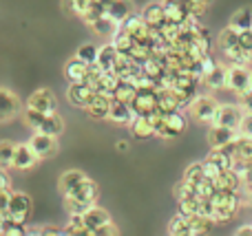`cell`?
Returning <instances> with one entry per match:
<instances>
[{
	"label": "cell",
	"mask_w": 252,
	"mask_h": 236,
	"mask_svg": "<svg viewBox=\"0 0 252 236\" xmlns=\"http://www.w3.org/2000/svg\"><path fill=\"white\" fill-rule=\"evenodd\" d=\"M35 234H42V236H58V234H64V230H58V228H44V230H38Z\"/></svg>",
	"instance_id": "cell-48"
},
{
	"label": "cell",
	"mask_w": 252,
	"mask_h": 236,
	"mask_svg": "<svg viewBox=\"0 0 252 236\" xmlns=\"http://www.w3.org/2000/svg\"><path fill=\"white\" fill-rule=\"evenodd\" d=\"M241 185H244V179H241V177L237 175L232 168L223 170L221 175L217 177V188L219 190H239Z\"/></svg>",
	"instance_id": "cell-29"
},
{
	"label": "cell",
	"mask_w": 252,
	"mask_h": 236,
	"mask_svg": "<svg viewBox=\"0 0 252 236\" xmlns=\"http://www.w3.org/2000/svg\"><path fill=\"white\" fill-rule=\"evenodd\" d=\"M206 179V170H204V161L201 163H190V166L186 168V172H184V181H188L190 185H199L201 181Z\"/></svg>",
	"instance_id": "cell-34"
},
{
	"label": "cell",
	"mask_w": 252,
	"mask_h": 236,
	"mask_svg": "<svg viewBox=\"0 0 252 236\" xmlns=\"http://www.w3.org/2000/svg\"><path fill=\"white\" fill-rule=\"evenodd\" d=\"M115 234H118V228H115L113 221H111V223H106V225H102V228L91 230V236H115Z\"/></svg>",
	"instance_id": "cell-42"
},
{
	"label": "cell",
	"mask_w": 252,
	"mask_h": 236,
	"mask_svg": "<svg viewBox=\"0 0 252 236\" xmlns=\"http://www.w3.org/2000/svg\"><path fill=\"white\" fill-rule=\"evenodd\" d=\"M228 69H230V66L217 64L213 73H208L204 78V82L208 84L210 88H215V91H219V88H228Z\"/></svg>",
	"instance_id": "cell-25"
},
{
	"label": "cell",
	"mask_w": 252,
	"mask_h": 236,
	"mask_svg": "<svg viewBox=\"0 0 252 236\" xmlns=\"http://www.w3.org/2000/svg\"><path fill=\"white\" fill-rule=\"evenodd\" d=\"M118 55H120V51H118V47L113 44V40H111V42H106V44H102V47H100V55H97V66H100V69H104V71H113V73H115Z\"/></svg>",
	"instance_id": "cell-22"
},
{
	"label": "cell",
	"mask_w": 252,
	"mask_h": 236,
	"mask_svg": "<svg viewBox=\"0 0 252 236\" xmlns=\"http://www.w3.org/2000/svg\"><path fill=\"white\" fill-rule=\"evenodd\" d=\"M111 104H113V97H111V95H104V93H95V97L91 100V104L87 106L89 117H93V119H109Z\"/></svg>",
	"instance_id": "cell-17"
},
{
	"label": "cell",
	"mask_w": 252,
	"mask_h": 236,
	"mask_svg": "<svg viewBox=\"0 0 252 236\" xmlns=\"http://www.w3.org/2000/svg\"><path fill=\"white\" fill-rule=\"evenodd\" d=\"M100 2H104V4H106V9H109V4L113 2V0H100Z\"/></svg>",
	"instance_id": "cell-53"
},
{
	"label": "cell",
	"mask_w": 252,
	"mask_h": 236,
	"mask_svg": "<svg viewBox=\"0 0 252 236\" xmlns=\"http://www.w3.org/2000/svg\"><path fill=\"white\" fill-rule=\"evenodd\" d=\"M0 234L2 236H22L27 234L25 223H18L16 219H11L9 214L0 212Z\"/></svg>",
	"instance_id": "cell-27"
},
{
	"label": "cell",
	"mask_w": 252,
	"mask_h": 236,
	"mask_svg": "<svg viewBox=\"0 0 252 236\" xmlns=\"http://www.w3.org/2000/svg\"><path fill=\"white\" fill-rule=\"evenodd\" d=\"M0 97H2V102H0V108H2V113H0V122L9 124L13 117H18V113H20V108H22L20 97H18L16 93L9 91L7 86L0 88Z\"/></svg>",
	"instance_id": "cell-12"
},
{
	"label": "cell",
	"mask_w": 252,
	"mask_h": 236,
	"mask_svg": "<svg viewBox=\"0 0 252 236\" xmlns=\"http://www.w3.org/2000/svg\"><path fill=\"white\" fill-rule=\"evenodd\" d=\"M29 146L35 150L40 159H47V157H53L58 153V137L53 135H47V132H40L35 131L33 135L29 137Z\"/></svg>",
	"instance_id": "cell-8"
},
{
	"label": "cell",
	"mask_w": 252,
	"mask_h": 236,
	"mask_svg": "<svg viewBox=\"0 0 252 236\" xmlns=\"http://www.w3.org/2000/svg\"><path fill=\"white\" fill-rule=\"evenodd\" d=\"M106 13L122 25L126 18L135 13V4L130 2V0H113V2L109 4V9H106Z\"/></svg>",
	"instance_id": "cell-24"
},
{
	"label": "cell",
	"mask_w": 252,
	"mask_h": 236,
	"mask_svg": "<svg viewBox=\"0 0 252 236\" xmlns=\"http://www.w3.org/2000/svg\"><path fill=\"white\" fill-rule=\"evenodd\" d=\"M97 194H100L97 184L95 181H91V179H87L82 185H78L73 192L64 197L66 199V208H69V212H73V214H84L91 206H95Z\"/></svg>",
	"instance_id": "cell-1"
},
{
	"label": "cell",
	"mask_w": 252,
	"mask_h": 236,
	"mask_svg": "<svg viewBox=\"0 0 252 236\" xmlns=\"http://www.w3.org/2000/svg\"><path fill=\"white\" fill-rule=\"evenodd\" d=\"M199 2H206V4H208V2H210V0H199Z\"/></svg>",
	"instance_id": "cell-54"
},
{
	"label": "cell",
	"mask_w": 252,
	"mask_h": 236,
	"mask_svg": "<svg viewBox=\"0 0 252 236\" xmlns=\"http://www.w3.org/2000/svg\"><path fill=\"white\" fill-rule=\"evenodd\" d=\"M93 97H95V88L87 82L71 84V86L66 88V100H69L73 106H78V108H87V106L91 104Z\"/></svg>",
	"instance_id": "cell-11"
},
{
	"label": "cell",
	"mask_w": 252,
	"mask_h": 236,
	"mask_svg": "<svg viewBox=\"0 0 252 236\" xmlns=\"http://www.w3.org/2000/svg\"><path fill=\"white\" fill-rule=\"evenodd\" d=\"M215 66H217V62L213 60V55H210V53H206V55L201 57V69H204V78H206L208 73H213Z\"/></svg>",
	"instance_id": "cell-45"
},
{
	"label": "cell",
	"mask_w": 252,
	"mask_h": 236,
	"mask_svg": "<svg viewBox=\"0 0 252 236\" xmlns=\"http://www.w3.org/2000/svg\"><path fill=\"white\" fill-rule=\"evenodd\" d=\"M111 40H113V44L118 47L120 53H130L133 51V47L137 44V40L133 38V33H128V31H124V29H120Z\"/></svg>",
	"instance_id": "cell-33"
},
{
	"label": "cell",
	"mask_w": 252,
	"mask_h": 236,
	"mask_svg": "<svg viewBox=\"0 0 252 236\" xmlns=\"http://www.w3.org/2000/svg\"><path fill=\"white\" fill-rule=\"evenodd\" d=\"M244 184H246V185H250V188H252V163H250L248 172H246V177H244Z\"/></svg>",
	"instance_id": "cell-51"
},
{
	"label": "cell",
	"mask_w": 252,
	"mask_h": 236,
	"mask_svg": "<svg viewBox=\"0 0 252 236\" xmlns=\"http://www.w3.org/2000/svg\"><path fill=\"white\" fill-rule=\"evenodd\" d=\"M239 132H241V135H246V137H252V115L250 113H246L244 122H241Z\"/></svg>",
	"instance_id": "cell-46"
},
{
	"label": "cell",
	"mask_w": 252,
	"mask_h": 236,
	"mask_svg": "<svg viewBox=\"0 0 252 236\" xmlns=\"http://www.w3.org/2000/svg\"><path fill=\"white\" fill-rule=\"evenodd\" d=\"M237 137H239V131H232V128L219 126V124H210V131H208V144H210V148H221V146L235 141Z\"/></svg>",
	"instance_id": "cell-14"
},
{
	"label": "cell",
	"mask_w": 252,
	"mask_h": 236,
	"mask_svg": "<svg viewBox=\"0 0 252 236\" xmlns=\"http://www.w3.org/2000/svg\"><path fill=\"white\" fill-rule=\"evenodd\" d=\"M33 132H35V131H33ZM40 132H47V135L60 137L62 132H64V119H62L58 113H47V117H44L42 126H40Z\"/></svg>",
	"instance_id": "cell-26"
},
{
	"label": "cell",
	"mask_w": 252,
	"mask_h": 236,
	"mask_svg": "<svg viewBox=\"0 0 252 236\" xmlns=\"http://www.w3.org/2000/svg\"><path fill=\"white\" fill-rule=\"evenodd\" d=\"M188 219H190V236H199V234L210 232V228L217 223L215 219L204 216V214H192V216H188Z\"/></svg>",
	"instance_id": "cell-32"
},
{
	"label": "cell",
	"mask_w": 252,
	"mask_h": 236,
	"mask_svg": "<svg viewBox=\"0 0 252 236\" xmlns=\"http://www.w3.org/2000/svg\"><path fill=\"white\" fill-rule=\"evenodd\" d=\"M204 170H206V177H208V179H217V177L223 172L221 168L215 166V163L210 161V159H206V161H204Z\"/></svg>",
	"instance_id": "cell-44"
},
{
	"label": "cell",
	"mask_w": 252,
	"mask_h": 236,
	"mask_svg": "<svg viewBox=\"0 0 252 236\" xmlns=\"http://www.w3.org/2000/svg\"><path fill=\"white\" fill-rule=\"evenodd\" d=\"M87 179L89 177L84 175L82 170H66L64 175L60 177V181H58V188H60V192L66 197V194H71L78 185H82Z\"/></svg>",
	"instance_id": "cell-20"
},
{
	"label": "cell",
	"mask_w": 252,
	"mask_h": 236,
	"mask_svg": "<svg viewBox=\"0 0 252 236\" xmlns=\"http://www.w3.org/2000/svg\"><path fill=\"white\" fill-rule=\"evenodd\" d=\"M82 216H84V223H87V236H91V230L111 223V214L104 208H97V206H91Z\"/></svg>",
	"instance_id": "cell-18"
},
{
	"label": "cell",
	"mask_w": 252,
	"mask_h": 236,
	"mask_svg": "<svg viewBox=\"0 0 252 236\" xmlns=\"http://www.w3.org/2000/svg\"><path fill=\"white\" fill-rule=\"evenodd\" d=\"M118 150H124V153H126V150H128V144H126V141H120V144H118Z\"/></svg>",
	"instance_id": "cell-52"
},
{
	"label": "cell",
	"mask_w": 252,
	"mask_h": 236,
	"mask_svg": "<svg viewBox=\"0 0 252 236\" xmlns=\"http://www.w3.org/2000/svg\"><path fill=\"white\" fill-rule=\"evenodd\" d=\"M104 13H106V4L100 2V0H93L91 7H89V11L84 13V22H87V25H91V22H95L97 18H102Z\"/></svg>",
	"instance_id": "cell-41"
},
{
	"label": "cell",
	"mask_w": 252,
	"mask_h": 236,
	"mask_svg": "<svg viewBox=\"0 0 252 236\" xmlns=\"http://www.w3.org/2000/svg\"><path fill=\"white\" fill-rule=\"evenodd\" d=\"M206 159H210V161H213L215 166H219V168H221V170H228V168H232V161H235V159H232V157H228V155H223L219 148H213V150H210V153H208V157H206Z\"/></svg>",
	"instance_id": "cell-40"
},
{
	"label": "cell",
	"mask_w": 252,
	"mask_h": 236,
	"mask_svg": "<svg viewBox=\"0 0 252 236\" xmlns=\"http://www.w3.org/2000/svg\"><path fill=\"white\" fill-rule=\"evenodd\" d=\"M235 159L252 161V137H246L239 132V137H237V157Z\"/></svg>",
	"instance_id": "cell-36"
},
{
	"label": "cell",
	"mask_w": 252,
	"mask_h": 236,
	"mask_svg": "<svg viewBox=\"0 0 252 236\" xmlns=\"http://www.w3.org/2000/svg\"><path fill=\"white\" fill-rule=\"evenodd\" d=\"M128 128H130V132H133L135 137H139V139H148V137L157 135L155 122H153L148 115H137V117H135V122L130 124Z\"/></svg>",
	"instance_id": "cell-23"
},
{
	"label": "cell",
	"mask_w": 252,
	"mask_h": 236,
	"mask_svg": "<svg viewBox=\"0 0 252 236\" xmlns=\"http://www.w3.org/2000/svg\"><path fill=\"white\" fill-rule=\"evenodd\" d=\"M75 55H78L82 62H87V64H97L100 47H95V44H91V42H84L82 47H80L78 51H75Z\"/></svg>",
	"instance_id": "cell-35"
},
{
	"label": "cell",
	"mask_w": 252,
	"mask_h": 236,
	"mask_svg": "<svg viewBox=\"0 0 252 236\" xmlns=\"http://www.w3.org/2000/svg\"><path fill=\"white\" fill-rule=\"evenodd\" d=\"M228 88L237 95L252 91V71H248V66H230L228 69Z\"/></svg>",
	"instance_id": "cell-4"
},
{
	"label": "cell",
	"mask_w": 252,
	"mask_h": 236,
	"mask_svg": "<svg viewBox=\"0 0 252 236\" xmlns=\"http://www.w3.org/2000/svg\"><path fill=\"white\" fill-rule=\"evenodd\" d=\"M239 35H241V49L252 57V29L239 31Z\"/></svg>",
	"instance_id": "cell-43"
},
{
	"label": "cell",
	"mask_w": 252,
	"mask_h": 236,
	"mask_svg": "<svg viewBox=\"0 0 252 236\" xmlns=\"http://www.w3.org/2000/svg\"><path fill=\"white\" fill-rule=\"evenodd\" d=\"M89 69H91V64L82 62L78 55H75L73 60H69V62L64 64V78L69 79V84L87 82V78H89Z\"/></svg>",
	"instance_id": "cell-16"
},
{
	"label": "cell",
	"mask_w": 252,
	"mask_h": 236,
	"mask_svg": "<svg viewBox=\"0 0 252 236\" xmlns=\"http://www.w3.org/2000/svg\"><path fill=\"white\" fill-rule=\"evenodd\" d=\"M89 26L93 29V33H95V35H104V38H113V35L122 29V25H120L118 20H113L109 13H104L102 18H97V20L91 22Z\"/></svg>",
	"instance_id": "cell-21"
},
{
	"label": "cell",
	"mask_w": 252,
	"mask_h": 236,
	"mask_svg": "<svg viewBox=\"0 0 252 236\" xmlns=\"http://www.w3.org/2000/svg\"><path fill=\"white\" fill-rule=\"evenodd\" d=\"M186 131V117H184L182 110H173V113L164 115V122H161L157 135L164 137V139H173V137L182 135Z\"/></svg>",
	"instance_id": "cell-7"
},
{
	"label": "cell",
	"mask_w": 252,
	"mask_h": 236,
	"mask_svg": "<svg viewBox=\"0 0 252 236\" xmlns=\"http://www.w3.org/2000/svg\"><path fill=\"white\" fill-rule=\"evenodd\" d=\"M244 117H246V110H244V106L241 104H221L219 115H217V122L215 124L226 126V128H232V131H239Z\"/></svg>",
	"instance_id": "cell-5"
},
{
	"label": "cell",
	"mask_w": 252,
	"mask_h": 236,
	"mask_svg": "<svg viewBox=\"0 0 252 236\" xmlns=\"http://www.w3.org/2000/svg\"><path fill=\"white\" fill-rule=\"evenodd\" d=\"M13 155H16V144L11 141H2L0 144V166L2 168H13Z\"/></svg>",
	"instance_id": "cell-39"
},
{
	"label": "cell",
	"mask_w": 252,
	"mask_h": 236,
	"mask_svg": "<svg viewBox=\"0 0 252 236\" xmlns=\"http://www.w3.org/2000/svg\"><path fill=\"white\" fill-rule=\"evenodd\" d=\"M4 214H9L11 219H16L18 223H27V219L31 216V197L25 192H13L9 208L2 210Z\"/></svg>",
	"instance_id": "cell-6"
},
{
	"label": "cell",
	"mask_w": 252,
	"mask_h": 236,
	"mask_svg": "<svg viewBox=\"0 0 252 236\" xmlns=\"http://www.w3.org/2000/svg\"><path fill=\"white\" fill-rule=\"evenodd\" d=\"M64 234H82V236H87V223H84V216L82 214H73V212H71Z\"/></svg>",
	"instance_id": "cell-38"
},
{
	"label": "cell",
	"mask_w": 252,
	"mask_h": 236,
	"mask_svg": "<svg viewBox=\"0 0 252 236\" xmlns=\"http://www.w3.org/2000/svg\"><path fill=\"white\" fill-rule=\"evenodd\" d=\"M217 44H219V49L223 51V55H226V57L232 55V53H237L241 49V35H239V31H237L235 26L228 25L226 29L219 33Z\"/></svg>",
	"instance_id": "cell-15"
},
{
	"label": "cell",
	"mask_w": 252,
	"mask_h": 236,
	"mask_svg": "<svg viewBox=\"0 0 252 236\" xmlns=\"http://www.w3.org/2000/svg\"><path fill=\"white\" fill-rule=\"evenodd\" d=\"M27 106L40 110V113H56V110H58L56 93H53L51 88H38L35 93H31V95H29Z\"/></svg>",
	"instance_id": "cell-9"
},
{
	"label": "cell",
	"mask_w": 252,
	"mask_h": 236,
	"mask_svg": "<svg viewBox=\"0 0 252 236\" xmlns=\"http://www.w3.org/2000/svg\"><path fill=\"white\" fill-rule=\"evenodd\" d=\"M137 91H139V88L135 86L130 79H120L118 86H115V91H113V97H115V100L130 102V104H133V100H135V95H137Z\"/></svg>",
	"instance_id": "cell-31"
},
{
	"label": "cell",
	"mask_w": 252,
	"mask_h": 236,
	"mask_svg": "<svg viewBox=\"0 0 252 236\" xmlns=\"http://www.w3.org/2000/svg\"><path fill=\"white\" fill-rule=\"evenodd\" d=\"M219 108H221V104H219L215 97L197 95L190 106V115L195 117V122H199V124H215L217 122Z\"/></svg>",
	"instance_id": "cell-2"
},
{
	"label": "cell",
	"mask_w": 252,
	"mask_h": 236,
	"mask_svg": "<svg viewBox=\"0 0 252 236\" xmlns=\"http://www.w3.org/2000/svg\"><path fill=\"white\" fill-rule=\"evenodd\" d=\"M0 188H9V175H7V168H2V172H0Z\"/></svg>",
	"instance_id": "cell-49"
},
{
	"label": "cell",
	"mask_w": 252,
	"mask_h": 236,
	"mask_svg": "<svg viewBox=\"0 0 252 236\" xmlns=\"http://www.w3.org/2000/svg\"><path fill=\"white\" fill-rule=\"evenodd\" d=\"M239 100H241V106H244L246 113H250V115H252V91L244 93V95H239Z\"/></svg>",
	"instance_id": "cell-47"
},
{
	"label": "cell",
	"mask_w": 252,
	"mask_h": 236,
	"mask_svg": "<svg viewBox=\"0 0 252 236\" xmlns=\"http://www.w3.org/2000/svg\"><path fill=\"white\" fill-rule=\"evenodd\" d=\"M142 16L151 26L161 29V26L166 25V7H164V2H148L146 7L142 9Z\"/></svg>",
	"instance_id": "cell-19"
},
{
	"label": "cell",
	"mask_w": 252,
	"mask_h": 236,
	"mask_svg": "<svg viewBox=\"0 0 252 236\" xmlns=\"http://www.w3.org/2000/svg\"><path fill=\"white\" fill-rule=\"evenodd\" d=\"M168 234H173V236H190V219H188V214H184V212L175 214L173 219L168 221Z\"/></svg>",
	"instance_id": "cell-28"
},
{
	"label": "cell",
	"mask_w": 252,
	"mask_h": 236,
	"mask_svg": "<svg viewBox=\"0 0 252 236\" xmlns=\"http://www.w3.org/2000/svg\"><path fill=\"white\" fill-rule=\"evenodd\" d=\"M230 26H235L237 31H246L252 29V7H241L232 13L230 18Z\"/></svg>",
	"instance_id": "cell-30"
},
{
	"label": "cell",
	"mask_w": 252,
	"mask_h": 236,
	"mask_svg": "<svg viewBox=\"0 0 252 236\" xmlns=\"http://www.w3.org/2000/svg\"><path fill=\"white\" fill-rule=\"evenodd\" d=\"M25 124L31 128V131H40V126H42V122H44V117H47V113H40V110H35V108H31V106H27L25 108Z\"/></svg>",
	"instance_id": "cell-37"
},
{
	"label": "cell",
	"mask_w": 252,
	"mask_h": 236,
	"mask_svg": "<svg viewBox=\"0 0 252 236\" xmlns=\"http://www.w3.org/2000/svg\"><path fill=\"white\" fill-rule=\"evenodd\" d=\"M133 106L137 110V115H153L159 108V91L157 86H144L137 91L133 100Z\"/></svg>",
	"instance_id": "cell-3"
},
{
	"label": "cell",
	"mask_w": 252,
	"mask_h": 236,
	"mask_svg": "<svg viewBox=\"0 0 252 236\" xmlns=\"http://www.w3.org/2000/svg\"><path fill=\"white\" fill-rule=\"evenodd\" d=\"M237 236H252V223L250 225H244V228L237 230Z\"/></svg>",
	"instance_id": "cell-50"
},
{
	"label": "cell",
	"mask_w": 252,
	"mask_h": 236,
	"mask_svg": "<svg viewBox=\"0 0 252 236\" xmlns=\"http://www.w3.org/2000/svg\"><path fill=\"white\" fill-rule=\"evenodd\" d=\"M40 161V157L35 155V150L27 144H16V155H13V170L27 172L31 168H35V163Z\"/></svg>",
	"instance_id": "cell-13"
},
{
	"label": "cell",
	"mask_w": 252,
	"mask_h": 236,
	"mask_svg": "<svg viewBox=\"0 0 252 236\" xmlns=\"http://www.w3.org/2000/svg\"><path fill=\"white\" fill-rule=\"evenodd\" d=\"M137 117V110L130 102H122V100H115L113 97V104H111V113H109V119L120 126H130Z\"/></svg>",
	"instance_id": "cell-10"
}]
</instances>
